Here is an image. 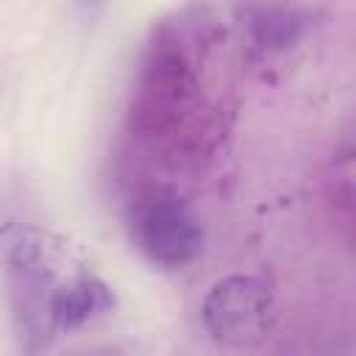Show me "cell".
Wrapping results in <instances>:
<instances>
[{"label": "cell", "instance_id": "6da1fadb", "mask_svg": "<svg viewBox=\"0 0 356 356\" xmlns=\"http://www.w3.org/2000/svg\"><path fill=\"white\" fill-rule=\"evenodd\" d=\"M225 28L203 8L159 19L142 47L128 103V136L167 170H195L214 159L228 128L214 61Z\"/></svg>", "mask_w": 356, "mask_h": 356}, {"label": "cell", "instance_id": "7a4b0ae2", "mask_svg": "<svg viewBox=\"0 0 356 356\" xmlns=\"http://www.w3.org/2000/svg\"><path fill=\"white\" fill-rule=\"evenodd\" d=\"M0 264L19 348L28 353L47 350L58 337L50 317L53 298L89 264L61 234L25 222L0 225Z\"/></svg>", "mask_w": 356, "mask_h": 356}, {"label": "cell", "instance_id": "3957f363", "mask_svg": "<svg viewBox=\"0 0 356 356\" xmlns=\"http://www.w3.org/2000/svg\"><path fill=\"white\" fill-rule=\"evenodd\" d=\"M125 220L134 248L159 270H184L203 253V225L172 186H142L131 197Z\"/></svg>", "mask_w": 356, "mask_h": 356}, {"label": "cell", "instance_id": "277c9868", "mask_svg": "<svg viewBox=\"0 0 356 356\" xmlns=\"http://www.w3.org/2000/svg\"><path fill=\"white\" fill-rule=\"evenodd\" d=\"M209 337L225 348H259L275 325V298L264 278L234 273L214 281L200 303Z\"/></svg>", "mask_w": 356, "mask_h": 356}, {"label": "cell", "instance_id": "5b68a950", "mask_svg": "<svg viewBox=\"0 0 356 356\" xmlns=\"http://www.w3.org/2000/svg\"><path fill=\"white\" fill-rule=\"evenodd\" d=\"M242 39L253 58H270L295 47L309 25V17L286 6H250L239 11Z\"/></svg>", "mask_w": 356, "mask_h": 356}, {"label": "cell", "instance_id": "8992f818", "mask_svg": "<svg viewBox=\"0 0 356 356\" xmlns=\"http://www.w3.org/2000/svg\"><path fill=\"white\" fill-rule=\"evenodd\" d=\"M111 309H114L111 286L97 273H92V267H86L83 273L70 278L56 292L53 306H50V317H53L56 334H67V331L83 328L86 323L108 314Z\"/></svg>", "mask_w": 356, "mask_h": 356}, {"label": "cell", "instance_id": "52a82bcc", "mask_svg": "<svg viewBox=\"0 0 356 356\" xmlns=\"http://www.w3.org/2000/svg\"><path fill=\"white\" fill-rule=\"evenodd\" d=\"M328 200L334 206V217L345 225V236H350V225H353V170H350V150H345L339 159H334V175H331Z\"/></svg>", "mask_w": 356, "mask_h": 356}, {"label": "cell", "instance_id": "ba28073f", "mask_svg": "<svg viewBox=\"0 0 356 356\" xmlns=\"http://www.w3.org/2000/svg\"><path fill=\"white\" fill-rule=\"evenodd\" d=\"M103 3H106V0H78V11L86 14V17H92Z\"/></svg>", "mask_w": 356, "mask_h": 356}]
</instances>
